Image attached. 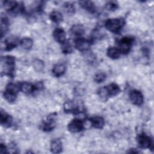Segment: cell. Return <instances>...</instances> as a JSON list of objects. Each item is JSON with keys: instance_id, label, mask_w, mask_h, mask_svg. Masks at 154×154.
Returning <instances> with one entry per match:
<instances>
[{"instance_id": "1", "label": "cell", "mask_w": 154, "mask_h": 154, "mask_svg": "<svg viewBox=\"0 0 154 154\" xmlns=\"http://www.w3.org/2000/svg\"><path fill=\"white\" fill-rule=\"evenodd\" d=\"M1 73L11 78L14 76L16 59L11 55L2 57L1 60Z\"/></svg>"}, {"instance_id": "2", "label": "cell", "mask_w": 154, "mask_h": 154, "mask_svg": "<svg viewBox=\"0 0 154 154\" xmlns=\"http://www.w3.org/2000/svg\"><path fill=\"white\" fill-rule=\"evenodd\" d=\"M121 91L119 86L116 83H111L106 86H104L99 89L97 94L104 100H107L108 98L117 96Z\"/></svg>"}, {"instance_id": "3", "label": "cell", "mask_w": 154, "mask_h": 154, "mask_svg": "<svg viewBox=\"0 0 154 154\" xmlns=\"http://www.w3.org/2000/svg\"><path fill=\"white\" fill-rule=\"evenodd\" d=\"M125 25V20L123 18L108 19L105 22V26L109 31L118 34Z\"/></svg>"}, {"instance_id": "4", "label": "cell", "mask_w": 154, "mask_h": 154, "mask_svg": "<svg viewBox=\"0 0 154 154\" xmlns=\"http://www.w3.org/2000/svg\"><path fill=\"white\" fill-rule=\"evenodd\" d=\"M19 90V85L12 82L8 83L4 91L3 96L8 102L13 103L16 100Z\"/></svg>"}, {"instance_id": "5", "label": "cell", "mask_w": 154, "mask_h": 154, "mask_svg": "<svg viewBox=\"0 0 154 154\" xmlns=\"http://www.w3.org/2000/svg\"><path fill=\"white\" fill-rule=\"evenodd\" d=\"M134 41V38L130 36L123 37L119 40L117 41V45L118 49L119 50L120 54H128L131 49Z\"/></svg>"}, {"instance_id": "6", "label": "cell", "mask_w": 154, "mask_h": 154, "mask_svg": "<svg viewBox=\"0 0 154 154\" xmlns=\"http://www.w3.org/2000/svg\"><path fill=\"white\" fill-rule=\"evenodd\" d=\"M137 141L140 148L153 149L152 139L144 132H141L137 135Z\"/></svg>"}, {"instance_id": "7", "label": "cell", "mask_w": 154, "mask_h": 154, "mask_svg": "<svg viewBox=\"0 0 154 154\" xmlns=\"http://www.w3.org/2000/svg\"><path fill=\"white\" fill-rule=\"evenodd\" d=\"M63 109L66 113L78 114L82 112L81 107L77 101L74 100L66 101L63 105Z\"/></svg>"}, {"instance_id": "8", "label": "cell", "mask_w": 154, "mask_h": 154, "mask_svg": "<svg viewBox=\"0 0 154 154\" xmlns=\"http://www.w3.org/2000/svg\"><path fill=\"white\" fill-rule=\"evenodd\" d=\"M55 114H52L48 116L47 119L44 120L40 125V128L42 131L45 132H50L52 131L55 126Z\"/></svg>"}, {"instance_id": "9", "label": "cell", "mask_w": 154, "mask_h": 154, "mask_svg": "<svg viewBox=\"0 0 154 154\" xmlns=\"http://www.w3.org/2000/svg\"><path fill=\"white\" fill-rule=\"evenodd\" d=\"M92 42L83 37H78L75 40V48L81 52H87L90 48Z\"/></svg>"}, {"instance_id": "10", "label": "cell", "mask_w": 154, "mask_h": 154, "mask_svg": "<svg viewBox=\"0 0 154 154\" xmlns=\"http://www.w3.org/2000/svg\"><path fill=\"white\" fill-rule=\"evenodd\" d=\"M67 129L72 133L81 132L84 129V122L79 119H74L68 124Z\"/></svg>"}, {"instance_id": "11", "label": "cell", "mask_w": 154, "mask_h": 154, "mask_svg": "<svg viewBox=\"0 0 154 154\" xmlns=\"http://www.w3.org/2000/svg\"><path fill=\"white\" fill-rule=\"evenodd\" d=\"M129 99L135 105L140 106L144 102V96L142 93L136 89L131 90L129 93Z\"/></svg>"}, {"instance_id": "12", "label": "cell", "mask_w": 154, "mask_h": 154, "mask_svg": "<svg viewBox=\"0 0 154 154\" xmlns=\"http://www.w3.org/2000/svg\"><path fill=\"white\" fill-rule=\"evenodd\" d=\"M20 40L17 36L12 35L8 37L4 40V50L6 51H10L17 47L19 44H20Z\"/></svg>"}, {"instance_id": "13", "label": "cell", "mask_w": 154, "mask_h": 154, "mask_svg": "<svg viewBox=\"0 0 154 154\" xmlns=\"http://www.w3.org/2000/svg\"><path fill=\"white\" fill-rule=\"evenodd\" d=\"M53 37L55 40L61 44L66 40V34L64 30L61 28H57L53 31Z\"/></svg>"}, {"instance_id": "14", "label": "cell", "mask_w": 154, "mask_h": 154, "mask_svg": "<svg viewBox=\"0 0 154 154\" xmlns=\"http://www.w3.org/2000/svg\"><path fill=\"white\" fill-rule=\"evenodd\" d=\"M0 120L1 125L7 128L10 127L13 123L12 117L8 114H7L6 112L4 111L2 109H1Z\"/></svg>"}, {"instance_id": "15", "label": "cell", "mask_w": 154, "mask_h": 154, "mask_svg": "<svg viewBox=\"0 0 154 154\" xmlns=\"http://www.w3.org/2000/svg\"><path fill=\"white\" fill-rule=\"evenodd\" d=\"M66 70V66L63 63H58L54 66L52 73L55 77H60L64 75Z\"/></svg>"}, {"instance_id": "16", "label": "cell", "mask_w": 154, "mask_h": 154, "mask_svg": "<svg viewBox=\"0 0 154 154\" xmlns=\"http://www.w3.org/2000/svg\"><path fill=\"white\" fill-rule=\"evenodd\" d=\"M79 3L82 8L90 13H94L96 11V7L94 4L91 1H81Z\"/></svg>"}, {"instance_id": "17", "label": "cell", "mask_w": 154, "mask_h": 154, "mask_svg": "<svg viewBox=\"0 0 154 154\" xmlns=\"http://www.w3.org/2000/svg\"><path fill=\"white\" fill-rule=\"evenodd\" d=\"M91 126L96 129H102L105 126V120L100 116H95L90 119Z\"/></svg>"}, {"instance_id": "18", "label": "cell", "mask_w": 154, "mask_h": 154, "mask_svg": "<svg viewBox=\"0 0 154 154\" xmlns=\"http://www.w3.org/2000/svg\"><path fill=\"white\" fill-rule=\"evenodd\" d=\"M70 32L72 35L79 37L84 34L85 28L81 24H75L72 26Z\"/></svg>"}, {"instance_id": "19", "label": "cell", "mask_w": 154, "mask_h": 154, "mask_svg": "<svg viewBox=\"0 0 154 154\" xmlns=\"http://www.w3.org/2000/svg\"><path fill=\"white\" fill-rule=\"evenodd\" d=\"M51 150L54 153H60L63 150V145L60 140L57 139L52 141L51 144Z\"/></svg>"}, {"instance_id": "20", "label": "cell", "mask_w": 154, "mask_h": 154, "mask_svg": "<svg viewBox=\"0 0 154 154\" xmlns=\"http://www.w3.org/2000/svg\"><path fill=\"white\" fill-rule=\"evenodd\" d=\"M10 26V22L7 17H2L1 19V36L2 38L3 35L8 31Z\"/></svg>"}, {"instance_id": "21", "label": "cell", "mask_w": 154, "mask_h": 154, "mask_svg": "<svg viewBox=\"0 0 154 154\" xmlns=\"http://www.w3.org/2000/svg\"><path fill=\"white\" fill-rule=\"evenodd\" d=\"M106 54L108 57H109L111 59L116 60L118 59L120 56V52L118 48L116 47H109L108 48L106 51Z\"/></svg>"}, {"instance_id": "22", "label": "cell", "mask_w": 154, "mask_h": 154, "mask_svg": "<svg viewBox=\"0 0 154 154\" xmlns=\"http://www.w3.org/2000/svg\"><path fill=\"white\" fill-rule=\"evenodd\" d=\"M61 51L64 54H71L73 51V46L69 40H66L61 44Z\"/></svg>"}, {"instance_id": "23", "label": "cell", "mask_w": 154, "mask_h": 154, "mask_svg": "<svg viewBox=\"0 0 154 154\" xmlns=\"http://www.w3.org/2000/svg\"><path fill=\"white\" fill-rule=\"evenodd\" d=\"M50 19L55 23H59L63 20L62 14L58 11H53L49 14Z\"/></svg>"}, {"instance_id": "24", "label": "cell", "mask_w": 154, "mask_h": 154, "mask_svg": "<svg viewBox=\"0 0 154 154\" xmlns=\"http://www.w3.org/2000/svg\"><path fill=\"white\" fill-rule=\"evenodd\" d=\"M17 5H18V3H17L16 1H3L4 8L10 13H12L15 10Z\"/></svg>"}, {"instance_id": "25", "label": "cell", "mask_w": 154, "mask_h": 154, "mask_svg": "<svg viewBox=\"0 0 154 154\" xmlns=\"http://www.w3.org/2000/svg\"><path fill=\"white\" fill-rule=\"evenodd\" d=\"M104 34L105 33L100 28H96L93 30L91 34V39L90 40L93 42L94 40L101 39L103 37Z\"/></svg>"}, {"instance_id": "26", "label": "cell", "mask_w": 154, "mask_h": 154, "mask_svg": "<svg viewBox=\"0 0 154 154\" xmlns=\"http://www.w3.org/2000/svg\"><path fill=\"white\" fill-rule=\"evenodd\" d=\"M20 45L25 49H30L33 45V40L31 38L25 37L20 40Z\"/></svg>"}, {"instance_id": "27", "label": "cell", "mask_w": 154, "mask_h": 154, "mask_svg": "<svg viewBox=\"0 0 154 154\" xmlns=\"http://www.w3.org/2000/svg\"><path fill=\"white\" fill-rule=\"evenodd\" d=\"M33 67L37 72H42L45 67L44 63L43 61L39 59H35L34 60L33 63Z\"/></svg>"}, {"instance_id": "28", "label": "cell", "mask_w": 154, "mask_h": 154, "mask_svg": "<svg viewBox=\"0 0 154 154\" xmlns=\"http://www.w3.org/2000/svg\"><path fill=\"white\" fill-rule=\"evenodd\" d=\"M106 78V75L104 72H99L96 73L94 77V80L97 83L103 82Z\"/></svg>"}, {"instance_id": "29", "label": "cell", "mask_w": 154, "mask_h": 154, "mask_svg": "<svg viewBox=\"0 0 154 154\" xmlns=\"http://www.w3.org/2000/svg\"><path fill=\"white\" fill-rule=\"evenodd\" d=\"M63 8L64 11L67 13L73 14L75 12V7L72 4L69 2H66L63 5Z\"/></svg>"}, {"instance_id": "30", "label": "cell", "mask_w": 154, "mask_h": 154, "mask_svg": "<svg viewBox=\"0 0 154 154\" xmlns=\"http://www.w3.org/2000/svg\"><path fill=\"white\" fill-rule=\"evenodd\" d=\"M105 8L109 11H114L119 8V5L116 2L110 1V2H108L107 4H106Z\"/></svg>"}, {"instance_id": "31", "label": "cell", "mask_w": 154, "mask_h": 154, "mask_svg": "<svg viewBox=\"0 0 154 154\" xmlns=\"http://www.w3.org/2000/svg\"><path fill=\"white\" fill-rule=\"evenodd\" d=\"M0 152L1 153H8V148L6 147V146L5 144H4L3 143L1 144V150H0Z\"/></svg>"}]
</instances>
